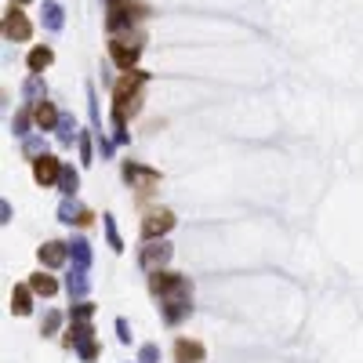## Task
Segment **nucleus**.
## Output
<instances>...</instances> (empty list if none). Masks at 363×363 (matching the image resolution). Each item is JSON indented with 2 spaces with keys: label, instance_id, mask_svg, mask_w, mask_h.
<instances>
[{
  "label": "nucleus",
  "instance_id": "obj_2",
  "mask_svg": "<svg viewBox=\"0 0 363 363\" xmlns=\"http://www.w3.org/2000/svg\"><path fill=\"white\" fill-rule=\"evenodd\" d=\"M124 178L131 182V189H138V196H149L160 185V171L142 167V164H124Z\"/></svg>",
  "mask_w": 363,
  "mask_h": 363
},
{
  "label": "nucleus",
  "instance_id": "obj_5",
  "mask_svg": "<svg viewBox=\"0 0 363 363\" xmlns=\"http://www.w3.org/2000/svg\"><path fill=\"white\" fill-rule=\"evenodd\" d=\"M203 345L200 341H189V338H178L175 341V363H203Z\"/></svg>",
  "mask_w": 363,
  "mask_h": 363
},
{
  "label": "nucleus",
  "instance_id": "obj_11",
  "mask_svg": "<svg viewBox=\"0 0 363 363\" xmlns=\"http://www.w3.org/2000/svg\"><path fill=\"white\" fill-rule=\"evenodd\" d=\"M29 291H33V287H15V294H11V309L19 312V316L29 312Z\"/></svg>",
  "mask_w": 363,
  "mask_h": 363
},
{
  "label": "nucleus",
  "instance_id": "obj_4",
  "mask_svg": "<svg viewBox=\"0 0 363 363\" xmlns=\"http://www.w3.org/2000/svg\"><path fill=\"white\" fill-rule=\"evenodd\" d=\"M29 33H33L29 19H26L19 8H11V11H8V19H4V37H8V40H29Z\"/></svg>",
  "mask_w": 363,
  "mask_h": 363
},
{
  "label": "nucleus",
  "instance_id": "obj_10",
  "mask_svg": "<svg viewBox=\"0 0 363 363\" xmlns=\"http://www.w3.org/2000/svg\"><path fill=\"white\" fill-rule=\"evenodd\" d=\"M33 120L40 124V128H51V124H55V105H51V102H37Z\"/></svg>",
  "mask_w": 363,
  "mask_h": 363
},
{
  "label": "nucleus",
  "instance_id": "obj_7",
  "mask_svg": "<svg viewBox=\"0 0 363 363\" xmlns=\"http://www.w3.org/2000/svg\"><path fill=\"white\" fill-rule=\"evenodd\" d=\"M109 51H113V58L120 62L124 69H131V66H135V58H138V47L128 44V40H113V47H109Z\"/></svg>",
  "mask_w": 363,
  "mask_h": 363
},
{
  "label": "nucleus",
  "instance_id": "obj_3",
  "mask_svg": "<svg viewBox=\"0 0 363 363\" xmlns=\"http://www.w3.org/2000/svg\"><path fill=\"white\" fill-rule=\"evenodd\" d=\"M171 226H175V214H171L167 208H153V211H146V218H142V236L153 240V236L167 233Z\"/></svg>",
  "mask_w": 363,
  "mask_h": 363
},
{
  "label": "nucleus",
  "instance_id": "obj_6",
  "mask_svg": "<svg viewBox=\"0 0 363 363\" xmlns=\"http://www.w3.org/2000/svg\"><path fill=\"white\" fill-rule=\"evenodd\" d=\"M33 178L40 185H55V178H58V160L55 156H40V160L33 164Z\"/></svg>",
  "mask_w": 363,
  "mask_h": 363
},
{
  "label": "nucleus",
  "instance_id": "obj_8",
  "mask_svg": "<svg viewBox=\"0 0 363 363\" xmlns=\"http://www.w3.org/2000/svg\"><path fill=\"white\" fill-rule=\"evenodd\" d=\"M40 262L44 265H62V262H66V244H44L40 247Z\"/></svg>",
  "mask_w": 363,
  "mask_h": 363
},
{
  "label": "nucleus",
  "instance_id": "obj_12",
  "mask_svg": "<svg viewBox=\"0 0 363 363\" xmlns=\"http://www.w3.org/2000/svg\"><path fill=\"white\" fill-rule=\"evenodd\" d=\"M44 66H51V51H47V47H37V51H29V69L40 73Z\"/></svg>",
  "mask_w": 363,
  "mask_h": 363
},
{
  "label": "nucleus",
  "instance_id": "obj_1",
  "mask_svg": "<svg viewBox=\"0 0 363 363\" xmlns=\"http://www.w3.org/2000/svg\"><path fill=\"white\" fill-rule=\"evenodd\" d=\"M142 84H146V76H142V73H124V76H120V84H117V91H113V102H117V124H120V128L128 124V113H135V109H138Z\"/></svg>",
  "mask_w": 363,
  "mask_h": 363
},
{
  "label": "nucleus",
  "instance_id": "obj_9",
  "mask_svg": "<svg viewBox=\"0 0 363 363\" xmlns=\"http://www.w3.org/2000/svg\"><path fill=\"white\" fill-rule=\"evenodd\" d=\"M29 287H33V294H55L58 283H55V276H47V273H33V276H29Z\"/></svg>",
  "mask_w": 363,
  "mask_h": 363
}]
</instances>
